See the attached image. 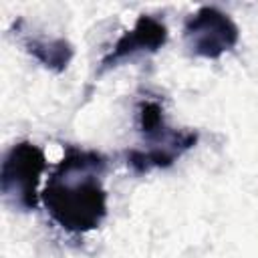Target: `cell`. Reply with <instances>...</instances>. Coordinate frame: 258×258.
Wrapping results in <instances>:
<instances>
[{
    "mask_svg": "<svg viewBox=\"0 0 258 258\" xmlns=\"http://www.w3.org/2000/svg\"><path fill=\"white\" fill-rule=\"evenodd\" d=\"M109 159L97 149L64 145L62 159L52 167L40 202L50 220L69 234L97 230L107 218L105 175Z\"/></svg>",
    "mask_w": 258,
    "mask_h": 258,
    "instance_id": "1",
    "label": "cell"
},
{
    "mask_svg": "<svg viewBox=\"0 0 258 258\" xmlns=\"http://www.w3.org/2000/svg\"><path fill=\"white\" fill-rule=\"evenodd\" d=\"M135 125L145 147H133L125 153L127 165L137 173L171 167L185 151L196 147L200 133L191 129H173L167 125L163 107L155 99H141L135 105Z\"/></svg>",
    "mask_w": 258,
    "mask_h": 258,
    "instance_id": "2",
    "label": "cell"
},
{
    "mask_svg": "<svg viewBox=\"0 0 258 258\" xmlns=\"http://www.w3.org/2000/svg\"><path fill=\"white\" fill-rule=\"evenodd\" d=\"M46 169L44 151L32 141H16L8 147L0 165V194L8 208L34 212L40 202V177Z\"/></svg>",
    "mask_w": 258,
    "mask_h": 258,
    "instance_id": "3",
    "label": "cell"
},
{
    "mask_svg": "<svg viewBox=\"0 0 258 258\" xmlns=\"http://www.w3.org/2000/svg\"><path fill=\"white\" fill-rule=\"evenodd\" d=\"M185 48L202 58H220L240 40L238 24L218 6H200L183 22Z\"/></svg>",
    "mask_w": 258,
    "mask_h": 258,
    "instance_id": "4",
    "label": "cell"
},
{
    "mask_svg": "<svg viewBox=\"0 0 258 258\" xmlns=\"http://www.w3.org/2000/svg\"><path fill=\"white\" fill-rule=\"evenodd\" d=\"M167 42V26L151 16V14H139L133 28L125 30L117 42L111 46V50L101 58L99 62V75L119 67L121 62H127L141 54H153Z\"/></svg>",
    "mask_w": 258,
    "mask_h": 258,
    "instance_id": "5",
    "label": "cell"
},
{
    "mask_svg": "<svg viewBox=\"0 0 258 258\" xmlns=\"http://www.w3.org/2000/svg\"><path fill=\"white\" fill-rule=\"evenodd\" d=\"M24 50L34 56L44 69L52 73H62L69 62L73 60L75 48L67 38H46V36H34V34H24L20 38Z\"/></svg>",
    "mask_w": 258,
    "mask_h": 258,
    "instance_id": "6",
    "label": "cell"
}]
</instances>
